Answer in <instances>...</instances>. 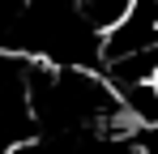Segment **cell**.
Masks as SVG:
<instances>
[{"mask_svg":"<svg viewBox=\"0 0 158 154\" xmlns=\"http://www.w3.org/2000/svg\"><path fill=\"white\" fill-rule=\"evenodd\" d=\"M132 4L137 0H77V13H81V22L90 26L94 34H107V30H115L128 17Z\"/></svg>","mask_w":158,"mask_h":154,"instance_id":"1","label":"cell"},{"mask_svg":"<svg viewBox=\"0 0 158 154\" xmlns=\"http://www.w3.org/2000/svg\"><path fill=\"white\" fill-rule=\"evenodd\" d=\"M0 154H56V150H52L47 137H26V133H22V137H13Z\"/></svg>","mask_w":158,"mask_h":154,"instance_id":"2","label":"cell"},{"mask_svg":"<svg viewBox=\"0 0 158 154\" xmlns=\"http://www.w3.org/2000/svg\"><path fill=\"white\" fill-rule=\"evenodd\" d=\"M154 4H158V0H154Z\"/></svg>","mask_w":158,"mask_h":154,"instance_id":"3","label":"cell"}]
</instances>
